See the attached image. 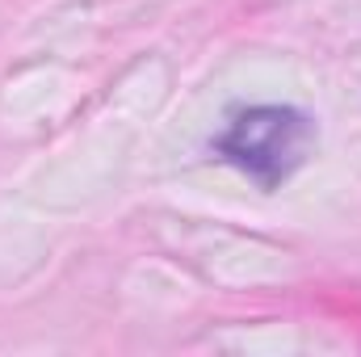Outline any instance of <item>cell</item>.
<instances>
[{"instance_id":"cell-1","label":"cell","mask_w":361,"mask_h":357,"mask_svg":"<svg viewBox=\"0 0 361 357\" xmlns=\"http://www.w3.org/2000/svg\"><path fill=\"white\" fill-rule=\"evenodd\" d=\"M219 156L240 173L261 181L265 189L281 185L302 169L315 147V122L290 105H252L231 118V126L214 139Z\"/></svg>"}]
</instances>
